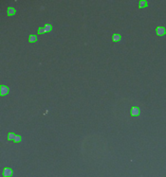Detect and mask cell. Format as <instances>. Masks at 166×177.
Here are the masks:
<instances>
[{"instance_id": "7c38bea8", "label": "cell", "mask_w": 166, "mask_h": 177, "mask_svg": "<svg viewBox=\"0 0 166 177\" xmlns=\"http://www.w3.org/2000/svg\"><path fill=\"white\" fill-rule=\"evenodd\" d=\"M13 141H14V142H20L21 141V136H15Z\"/></svg>"}, {"instance_id": "7a4b0ae2", "label": "cell", "mask_w": 166, "mask_h": 177, "mask_svg": "<svg viewBox=\"0 0 166 177\" xmlns=\"http://www.w3.org/2000/svg\"><path fill=\"white\" fill-rule=\"evenodd\" d=\"M8 93H9L8 86H6L4 84H1V85H0V95L3 97V96L8 95Z\"/></svg>"}, {"instance_id": "52a82bcc", "label": "cell", "mask_w": 166, "mask_h": 177, "mask_svg": "<svg viewBox=\"0 0 166 177\" xmlns=\"http://www.w3.org/2000/svg\"><path fill=\"white\" fill-rule=\"evenodd\" d=\"M37 40H38L37 36L36 35H33V34H30L29 37H28V42H29V43H34V42H36Z\"/></svg>"}, {"instance_id": "6da1fadb", "label": "cell", "mask_w": 166, "mask_h": 177, "mask_svg": "<svg viewBox=\"0 0 166 177\" xmlns=\"http://www.w3.org/2000/svg\"><path fill=\"white\" fill-rule=\"evenodd\" d=\"M130 114H131L132 116H138V115H140V114H141V110H140V108L137 107V106H133L132 109H131Z\"/></svg>"}, {"instance_id": "5b68a950", "label": "cell", "mask_w": 166, "mask_h": 177, "mask_svg": "<svg viewBox=\"0 0 166 177\" xmlns=\"http://www.w3.org/2000/svg\"><path fill=\"white\" fill-rule=\"evenodd\" d=\"M112 40H113L114 43L120 42L122 40V35H121V34H118V33H114L113 35H112Z\"/></svg>"}, {"instance_id": "8992f818", "label": "cell", "mask_w": 166, "mask_h": 177, "mask_svg": "<svg viewBox=\"0 0 166 177\" xmlns=\"http://www.w3.org/2000/svg\"><path fill=\"white\" fill-rule=\"evenodd\" d=\"M7 13H8V16H12V15H14L16 13V10L14 8H12V7H9L7 9Z\"/></svg>"}, {"instance_id": "8fae6325", "label": "cell", "mask_w": 166, "mask_h": 177, "mask_svg": "<svg viewBox=\"0 0 166 177\" xmlns=\"http://www.w3.org/2000/svg\"><path fill=\"white\" fill-rule=\"evenodd\" d=\"M46 32V30H45V29L44 28H39L38 29V34H43V33H45Z\"/></svg>"}, {"instance_id": "ba28073f", "label": "cell", "mask_w": 166, "mask_h": 177, "mask_svg": "<svg viewBox=\"0 0 166 177\" xmlns=\"http://www.w3.org/2000/svg\"><path fill=\"white\" fill-rule=\"evenodd\" d=\"M140 9H143V8H146V7H148V2L146 1V0H143V1H140Z\"/></svg>"}, {"instance_id": "277c9868", "label": "cell", "mask_w": 166, "mask_h": 177, "mask_svg": "<svg viewBox=\"0 0 166 177\" xmlns=\"http://www.w3.org/2000/svg\"><path fill=\"white\" fill-rule=\"evenodd\" d=\"M12 173H13V171H12V169H11V168H5L4 170H3V175H4L5 177L12 176Z\"/></svg>"}, {"instance_id": "30bf717a", "label": "cell", "mask_w": 166, "mask_h": 177, "mask_svg": "<svg viewBox=\"0 0 166 177\" xmlns=\"http://www.w3.org/2000/svg\"><path fill=\"white\" fill-rule=\"evenodd\" d=\"M16 135H14L13 133H9L8 134V140H13Z\"/></svg>"}, {"instance_id": "3957f363", "label": "cell", "mask_w": 166, "mask_h": 177, "mask_svg": "<svg viewBox=\"0 0 166 177\" xmlns=\"http://www.w3.org/2000/svg\"><path fill=\"white\" fill-rule=\"evenodd\" d=\"M156 33H157V35L158 36H162V35H164L166 33V29L164 27H157V29H156Z\"/></svg>"}, {"instance_id": "9c48e42d", "label": "cell", "mask_w": 166, "mask_h": 177, "mask_svg": "<svg viewBox=\"0 0 166 177\" xmlns=\"http://www.w3.org/2000/svg\"><path fill=\"white\" fill-rule=\"evenodd\" d=\"M45 30H46V32H49V31H51V29H52V26L49 25V24H47V25L45 26Z\"/></svg>"}]
</instances>
